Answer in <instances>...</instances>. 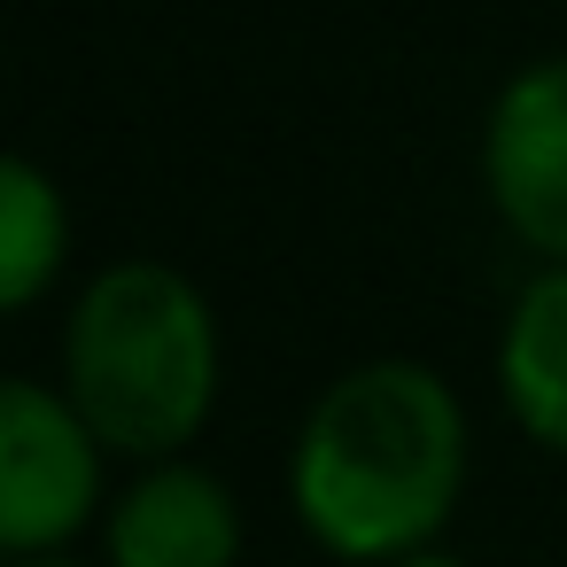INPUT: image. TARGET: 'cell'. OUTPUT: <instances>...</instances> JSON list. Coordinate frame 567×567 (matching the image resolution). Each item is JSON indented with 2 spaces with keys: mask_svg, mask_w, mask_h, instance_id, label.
<instances>
[{
  "mask_svg": "<svg viewBox=\"0 0 567 567\" xmlns=\"http://www.w3.org/2000/svg\"><path fill=\"white\" fill-rule=\"evenodd\" d=\"M71 265V195L48 164L9 156L0 164V303L40 311Z\"/></svg>",
  "mask_w": 567,
  "mask_h": 567,
  "instance_id": "7",
  "label": "cell"
},
{
  "mask_svg": "<svg viewBox=\"0 0 567 567\" xmlns=\"http://www.w3.org/2000/svg\"><path fill=\"white\" fill-rule=\"evenodd\" d=\"M9 567H86V559H71V551H48V559H9Z\"/></svg>",
  "mask_w": 567,
  "mask_h": 567,
  "instance_id": "9",
  "label": "cell"
},
{
  "mask_svg": "<svg viewBox=\"0 0 567 567\" xmlns=\"http://www.w3.org/2000/svg\"><path fill=\"white\" fill-rule=\"evenodd\" d=\"M226 342L210 296L164 257H117L86 272L63 311V396L110 443V458H187L210 427Z\"/></svg>",
  "mask_w": 567,
  "mask_h": 567,
  "instance_id": "2",
  "label": "cell"
},
{
  "mask_svg": "<svg viewBox=\"0 0 567 567\" xmlns=\"http://www.w3.org/2000/svg\"><path fill=\"white\" fill-rule=\"evenodd\" d=\"M389 567H474V559H458V551H443V544H427V551H412V559H389Z\"/></svg>",
  "mask_w": 567,
  "mask_h": 567,
  "instance_id": "8",
  "label": "cell"
},
{
  "mask_svg": "<svg viewBox=\"0 0 567 567\" xmlns=\"http://www.w3.org/2000/svg\"><path fill=\"white\" fill-rule=\"evenodd\" d=\"M497 396L505 420L567 458V265H536L497 327Z\"/></svg>",
  "mask_w": 567,
  "mask_h": 567,
  "instance_id": "6",
  "label": "cell"
},
{
  "mask_svg": "<svg viewBox=\"0 0 567 567\" xmlns=\"http://www.w3.org/2000/svg\"><path fill=\"white\" fill-rule=\"evenodd\" d=\"M482 195L520 249L567 265V48L497 86L482 117Z\"/></svg>",
  "mask_w": 567,
  "mask_h": 567,
  "instance_id": "4",
  "label": "cell"
},
{
  "mask_svg": "<svg viewBox=\"0 0 567 567\" xmlns=\"http://www.w3.org/2000/svg\"><path fill=\"white\" fill-rule=\"evenodd\" d=\"M110 513V443L63 396V381H0V551L48 559L71 551Z\"/></svg>",
  "mask_w": 567,
  "mask_h": 567,
  "instance_id": "3",
  "label": "cell"
},
{
  "mask_svg": "<svg viewBox=\"0 0 567 567\" xmlns=\"http://www.w3.org/2000/svg\"><path fill=\"white\" fill-rule=\"evenodd\" d=\"M474 466V420L427 358L342 365L288 443V513L334 567L443 544Z\"/></svg>",
  "mask_w": 567,
  "mask_h": 567,
  "instance_id": "1",
  "label": "cell"
},
{
  "mask_svg": "<svg viewBox=\"0 0 567 567\" xmlns=\"http://www.w3.org/2000/svg\"><path fill=\"white\" fill-rule=\"evenodd\" d=\"M241 497L203 458L141 466L102 513V567H241Z\"/></svg>",
  "mask_w": 567,
  "mask_h": 567,
  "instance_id": "5",
  "label": "cell"
}]
</instances>
